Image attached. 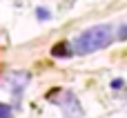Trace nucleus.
Instances as JSON below:
<instances>
[{"instance_id":"nucleus-5","label":"nucleus","mask_w":127,"mask_h":118,"mask_svg":"<svg viewBox=\"0 0 127 118\" xmlns=\"http://www.w3.org/2000/svg\"><path fill=\"white\" fill-rule=\"evenodd\" d=\"M0 118H13V107L0 103Z\"/></svg>"},{"instance_id":"nucleus-7","label":"nucleus","mask_w":127,"mask_h":118,"mask_svg":"<svg viewBox=\"0 0 127 118\" xmlns=\"http://www.w3.org/2000/svg\"><path fill=\"white\" fill-rule=\"evenodd\" d=\"M116 38H118V40H127V25H121V27H118Z\"/></svg>"},{"instance_id":"nucleus-6","label":"nucleus","mask_w":127,"mask_h":118,"mask_svg":"<svg viewBox=\"0 0 127 118\" xmlns=\"http://www.w3.org/2000/svg\"><path fill=\"white\" fill-rule=\"evenodd\" d=\"M36 16H38V20H49V18H51V13H49L45 7H38V9H36Z\"/></svg>"},{"instance_id":"nucleus-4","label":"nucleus","mask_w":127,"mask_h":118,"mask_svg":"<svg viewBox=\"0 0 127 118\" xmlns=\"http://www.w3.org/2000/svg\"><path fill=\"white\" fill-rule=\"evenodd\" d=\"M71 54H74V45L67 42V40H63V42L51 47V56H56V58H69Z\"/></svg>"},{"instance_id":"nucleus-1","label":"nucleus","mask_w":127,"mask_h":118,"mask_svg":"<svg viewBox=\"0 0 127 118\" xmlns=\"http://www.w3.org/2000/svg\"><path fill=\"white\" fill-rule=\"evenodd\" d=\"M116 38V31L112 25H94L89 29H85L83 33H78L71 45H74V54L78 56H87V54H94L98 49H105L114 42Z\"/></svg>"},{"instance_id":"nucleus-2","label":"nucleus","mask_w":127,"mask_h":118,"mask_svg":"<svg viewBox=\"0 0 127 118\" xmlns=\"http://www.w3.org/2000/svg\"><path fill=\"white\" fill-rule=\"evenodd\" d=\"M47 100H49L51 105L60 107L63 118H83V114H85V109H83L78 96H76L71 89H54V91L47 96Z\"/></svg>"},{"instance_id":"nucleus-3","label":"nucleus","mask_w":127,"mask_h":118,"mask_svg":"<svg viewBox=\"0 0 127 118\" xmlns=\"http://www.w3.org/2000/svg\"><path fill=\"white\" fill-rule=\"evenodd\" d=\"M29 83H31V74H29V71H11V74L4 76V85H7V89L13 94L16 103H20V98H22V94H25V87H27Z\"/></svg>"},{"instance_id":"nucleus-8","label":"nucleus","mask_w":127,"mask_h":118,"mask_svg":"<svg viewBox=\"0 0 127 118\" xmlns=\"http://www.w3.org/2000/svg\"><path fill=\"white\" fill-rule=\"evenodd\" d=\"M112 87H114V89H118V87H123V80H114V83H112Z\"/></svg>"}]
</instances>
